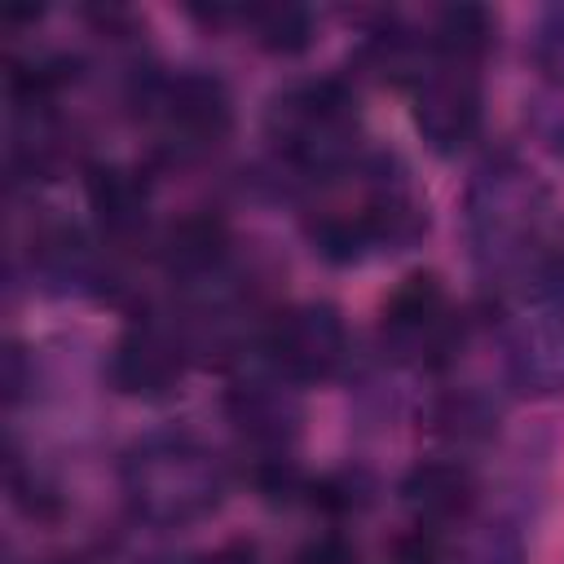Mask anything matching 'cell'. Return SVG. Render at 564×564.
Masks as SVG:
<instances>
[{
    "instance_id": "cell-17",
    "label": "cell",
    "mask_w": 564,
    "mask_h": 564,
    "mask_svg": "<svg viewBox=\"0 0 564 564\" xmlns=\"http://www.w3.org/2000/svg\"><path fill=\"white\" fill-rule=\"evenodd\" d=\"M234 22H242L251 40L278 57H295L313 44V9L304 4H247L234 9Z\"/></svg>"
},
{
    "instance_id": "cell-9",
    "label": "cell",
    "mask_w": 564,
    "mask_h": 564,
    "mask_svg": "<svg viewBox=\"0 0 564 564\" xmlns=\"http://www.w3.org/2000/svg\"><path fill=\"white\" fill-rule=\"evenodd\" d=\"M189 352L194 348H189V335H185L181 317H172V313H137L123 326V335L115 339L106 375L123 397L154 401V397H167L181 383Z\"/></svg>"
},
{
    "instance_id": "cell-6",
    "label": "cell",
    "mask_w": 564,
    "mask_h": 564,
    "mask_svg": "<svg viewBox=\"0 0 564 564\" xmlns=\"http://www.w3.org/2000/svg\"><path fill=\"white\" fill-rule=\"evenodd\" d=\"M467 339L463 313L449 304V291L436 273H405L379 308V348L397 366L445 370Z\"/></svg>"
},
{
    "instance_id": "cell-4",
    "label": "cell",
    "mask_w": 564,
    "mask_h": 564,
    "mask_svg": "<svg viewBox=\"0 0 564 564\" xmlns=\"http://www.w3.org/2000/svg\"><path fill=\"white\" fill-rule=\"evenodd\" d=\"M264 137L273 154L308 185L339 172L366 150L357 88L339 75H313L278 88L264 106Z\"/></svg>"
},
{
    "instance_id": "cell-1",
    "label": "cell",
    "mask_w": 564,
    "mask_h": 564,
    "mask_svg": "<svg viewBox=\"0 0 564 564\" xmlns=\"http://www.w3.org/2000/svg\"><path fill=\"white\" fill-rule=\"evenodd\" d=\"M427 234V198L392 150H361L339 172L308 185L304 238L330 264L405 251Z\"/></svg>"
},
{
    "instance_id": "cell-11",
    "label": "cell",
    "mask_w": 564,
    "mask_h": 564,
    "mask_svg": "<svg viewBox=\"0 0 564 564\" xmlns=\"http://www.w3.org/2000/svg\"><path fill=\"white\" fill-rule=\"evenodd\" d=\"M502 375L520 397H560L564 392V317L529 304H507Z\"/></svg>"
},
{
    "instance_id": "cell-20",
    "label": "cell",
    "mask_w": 564,
    "mask_h": 564,
    "mask_svg": "<svg viewBox=\"0 0 564 564\" xmlns=\"http://www.w3.org/2000/svg\"><path fill=\"white\" fill-rule=\"evenodd\" d=\"M458 564H529V542H524V529L516 524V520H494V524H485L476 538H471V546H467V555L458 560Z\"/></svg>"
},
{
    "instance_id": "cell-8",
    "label": "cell",
    "mask_w": 564,
    "mask_h": 564,
    "mask_svg": "<svg viewBox=\"0 0 564 564\" xmlns=\"http://www.w3.org/2000/svg\"><path fill=\"white\" fill-rule=\"evenodd\" d=\"M410 119L423 145L441 159L463 154L485 123V75L467 62L427 57L410 84Z\"/></svg>"
},
{
    "instance_id": "cell-10",
    "label": "cell",
    "mask_w": 564,
    "mask_h": 564,
    "mask_svg": "<svg viewBox=\"0 0 564 564\" xmlns=\"http://www.w3.org/2000/svg\"><path fill=\"white\" fill-rule=\"evenodd\" d=\"M225 414L242 445H251V458L291 454L300 436V388L251 357V366L242 361L238 379L225 392Z\"/></svg>"
},
{
    "instance_id": "cell-14",
    "label": "cell",
    "mask_w": 564,
    "mask_h": 564,
    "mask_svg": "<svg viewBox=\"0 0 564 564\" xmlns=\"http://www.w3.org/2000/svg\"><path fill=\"white\" fill-rule=\"evenodd\" d=\"M84 194H88V207H93L101 234L132 238L145 225V185L137 181V172H128L119 163H93L84 172Z\"/></svg>"
},
{
    "instance_id": "cell-2",
    "label": "cell",
    "mask_w": 564,
    "mask_h": 564,
    "mask_svg": "<svg viewBox=\"0 0 564 564\" xmlns=\"http://www.w3.org/2000/svg\"><path fill=\"white\" fill-rule=\"evenodd\" d=\"M555 216L560 212L551 207V189L516 150H489L471 167L463 194V234L471 264L498 304L516 291L520 269Z\"/></svg>"
},
{
    "instance_id": "cell-12",
    "label": "cell",
    "mask_w": 564,
    "mask_h": 564,
    "mask_svg": "<svg viewBox=\"0 0 564 564\" xmlns=\"http://www.w3.org/2000/svg\"><path fill=\"white\" fill-rule=\"evenodd\" d=\"M397 498H401L410 524L445 533V529L471 520L476 498H480V480L463 458H419L397 480Z\"/></svg>"
},
{
    "instance_id": "cell-7",
    "label": "cell",
    "mask_w": 564,
    "mask_h": 564,
    "mask_svg": "<svg viewBox=\"0 0 564 564\" xmlns=\"http://www.w3.org/2000/svg\"><path fill=\"white\" fill-rule=\"evenodd\" d=\"M251 357L278 370L282 379H291L295 388L335 379L352 357L344 313L330 300H304V304L278 308L273 317H264V330Z\"/></svg>"
},
{
    "instance_id": "cell-19",
    "label": "cell",
    "mask_w": 564,
    "mask_h": 564,
    "mask_svg": "<svg viewBox=\"0 0 564 564\" xmlns=\"http://www.w3.org/2000/svg\"><path fill=\"white\" fill-rule=\"evenodd\" d=\"M529 66L538 79H564V0L538 9L529 26Z\"/></svg>"
},
{
    "instance_id": "cell-18",
    "label": "cell",
    "mask_w": 564,
    "mask_h": 564,
    "mask_svg": "<svg viewBox=\"0 0 564 564\" xmlns=\"http://www.w3.org/2000/svg\"><path fill=\"white\" fill-rule=\"evenodd\" d=\"M524 128L538 150L564 159V79H538L524 97Z\"/></svg>"
},
{
    "instance_id": "cell-21",
    "label": "cell",
    "mask_w": 564,
    "mask_h": 564,
    "mask_svg": "<svg viewBox=\"0 0 564 564\" xmlns=\"http://www.w3.org/2000/svg\"><path fill=\"white\" fill-rule=\"evenodd\" d=\"M388 564H445V533L423 524L401 529L388 546Z\"/></svg>"
},
{
    "instance_id": "cell-5",
    "label": "cell",
    "mask_w": 564,
    "mask_h": 564,
    "mask_svg": "<svg viewBox=\"0 0 564 564\" xmlns=\"http://www.w3.org/2000/svg\"><path fill=\"white\" fill-rule=\"evenodd\" d=\"M141 110L154 123V141L176 163L212 154L234 132V97L212 70H172L141 84Z\"/></svg>"
},
{
    "instance_id": "cell-15",
    "label": "cell",
    "mask_w": 564,
    "mask_h": 564,
    "mask_svg": "<svg viewBox=\"0 0 564 564\" xmlns=\"http://www.w3.org/2000/svg\"><path fill=\"white\" fill-rule=\"evenodd\" d=\"M507 304H529V308H542V313H560L564 317V212L551 220V229L533 247L529 264L520 269L516 291L498 308H507Z\"/></svg>"
},
{
    "instance_id": "cell-16",
    "label": "cell",
    "mask_w": 564,
    "mask_h": 564,
    "mask_svg": "<svg viewBox=\"0 0 564 564\" xmlns=\"http://www.w3.org/2000/svg\"><path fill=\"white\" fill-rule=\"evenodd\" d=\"M423 419L449 445H480V441H489L498 432L502 414H498V405L480 388H449V392L432 397Z\"/></svg>"
},
{
    "instance_id": "cell-22",
    "label": "cell",
    "mask_w": 564,
    "mask_h": 564,
    "mask_svg": "<svg viewBox=\"0 0 564 564\" xmlns=\"http://www.w3.org/2000/svg\"><path fill=\"white\" fill-rule=\"evenodd\" d=\"M291 564H361V551L339 533H317L291 555Z\"/></svg>"
},
{
    "instance_id": "cell-3",
    "label": "cell",
    "mask_w": 564,
    "mask_h": 564,
    "mask_svg": "<svg viewBox=\"0 0 564 564\" xmlns=\"http://www.w3.org/2000/svg\"><path fill=\"white\" fill-rule=\"evenodd\" d=\"M123 498L137 520L181 529L212 516L225 498V463L194 432H150L119 463Z\"/></svg>"
},
{
    "instance_id": "cell-13",
    "label": "cell",
    "mask_w": 564,
    "mask_h": 564,
    "mask_svg": "<svg viewBox=\"0 0 564 564\" xmlns=\"http://www.w3.org/2000/svg\"><path fill=\"white\" fill-rule=\"evenodd\" d=\"M423 40H427V57L485 66L489 48L498 44V13L485 9V4H471V0L441 4L427 22Z\"/></svg>"
}]
</instances>
